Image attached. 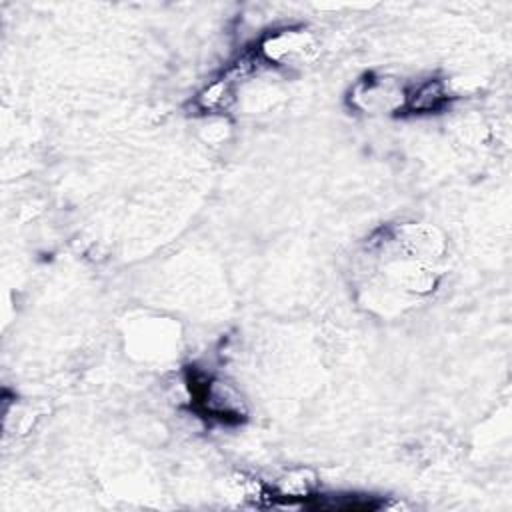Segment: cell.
I'll return each mask as SVG.
<instances>
[{
    "label": "cell",
    "mask_w": 512,
    "mask_h": 512,
    "mask_svg": "<svg viewBox=\"0 0 512 512\" xmlns=\"http://www.w3.org/2000/svg\"><path fill=\"white\" fill-rule=\"evenodd\" d=\"M186 386L196 410L206 418L236 424L242 422L248 414L240 390L224 378L192 370Z\"/></svg>",
    "instance_id": "cell-1"
},
{
    "label": "cell",
    "mask_w": 512,
    "mask_h": 512,
    "mask_svg": "<svg viewBox=\"0 0 512 512\" xmlns=\"http://www.w3.org/2000/svg\"><path fill=\"white\" fill-rule=\"evenodd\" d=\"M408 88L394 78L368 74L350 90V104L366 114H394L406 110Z\"/></svg>",
    "instance_id": "cell-2"
},
{
    "label": "cell",
    "mask_w": 512,
    "mask_h": 512,
    "mask_svg": "<svg viewBox=\"0 0 512 512\" xmlns=\"http://www.w3.org/2000/svg\"><path fill=\"white\" fill-rule=\"evenodd\" d=\"M316 40L304 28H284L268 34L260 46L258 56L264 64L274 66H294L304 64L316 54Z\"/></svg>",
    "instance_id": "cell-3"
},
{
    "label": "cell",
    "mask_w": 512,
    "mask_h": 512,
    "mask_svg": "<svg viewBox=\"0 0 512 512\" xmlns=\"http://www.w3.org/2000/svg\"><path fill=\"white\" fill-rule=\"evenodd\" d=\"M448 88L442 80L430 78L408 90L406 110L410 112H434L448 104Z\"/></svg>",
    "instance_id": "cell-4"
}]
</instances>
